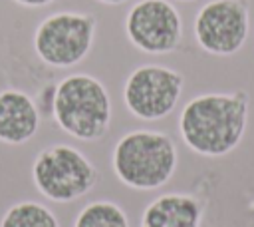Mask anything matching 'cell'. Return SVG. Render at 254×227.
Segmentation results:
<instances>
[{"mask_svg":"<svg viewBox=\"0 0 254 227\" xmlns=\"http://www.w3.org/2000/svg\"><path fill=\"white\" fill-rule=\"evenodd\" d=\"M248 110L250 96L244 90L198 94L181 110V139L202 157H224L242 143Z\"/></svg>","mask_w":254,"mask_h":227,"instance_id":"obj_1","label":"cell"},{"mask_svg":"<svg viewBox=\"0 0 254 227\" xmlns=\"http://www.w3.org/2000/svg\"><path fill=\"white\" fill-rule=\"evenodd\" d=\"M177 163V143L167 131L159 129H131L117 139L111 151L115 177L135 191H155L167 185Z\"/></svg>","mask_w":254,"mask_h":227,"instance_id":"obj_2","label":"cell"},{"mask_svg":"<svg viewBox=\"0 0 254 227\" xmlns=\"http://www.w3.org/2000/svg\"><path fill=\"white\" fill-rule=\"evenodd\" d=\"M50 115L67 135L79 141H97L111 125L113 106L103 82L79 72L54 84Z\"/></svg>","mask_w":254,"mask_h":227,"instance_id":"obj_3","label":"cell"},{"mask_svg":"<svg viewBox=\"0 0 254 227\" xmlns=\"http://www.w3.org/2000/svg\"><path fill=\"white\" fill-rule=\"evenodd\" d=\"M30 173L38 193L54 203H71L87 195L99 181V171L89 157L67 143L40 149Z\"/></svg>","mask_w":254,"mask_h":227,"instance_id":"obj_4","label":"cell"},{"mask_svg":"<svg viewBox=\"0 0 254 227\" xmlns=\"http://www.w3.org/2000/svg\"><path fill=\"white\" fill-rule=\"evenodd\" d=\"M97 34V18L87 12L62 10L46 16L34 30L36 56L50 68H73L83 62Z\"/></svg>","mask_w":254,"mask_h":227,"instance_id":"obj_5","label":"cell"},{"mask_svg":"<svg viewBox=\"0 0 254 227\" xmlns=\"http://www.w3.org/2000/svg\"><path fill=\"white\" fill-rule=\"evenodd\" d=\"M185 78L163 64H141L129 72L123 84L127 112L143 121H159L171 115L183 96Z\"/></svg>","mask_w":254,"mask_h":227,"instance_id":"obj_6","label":"cell"},{"mask_svg":"<svg viewBox=\"0 0 254 227\" xmlns=\"http://www.w3.org/2000/svg\"><path fill=\"white\" fill-rule=\"evenodd\" d=\"M192 34L198 48L210 56L238 54L250 34L248 0H208L194 14Z\"/></svg>","mask_w":254,"mask_h":227,"instance_id":"obj_7","label":"cell"},{"mask_svg":"<svg viewBox=\"0 0 254 227\" xmlns=\"http://www.w3.org/2000/svg\"><path fill=\"white\" fill-rule=\"evenodd\" d=\"M125 36L133 48L151 56L175 52L183 42V18L169 0H139L125 14Z\"/></svg>","mask_w":254,"mask_h":227,"instance_id":"obj_8","label":"cell"},{"mask_svg":"<svg viewBox=\"0 0 254 227\" xmlns=\"http://www.w3.org/2000/svg\"><path fill=\"white\" fill-rule=\"evenodd\" d=\"M40 110L36 100L16 88L0 90V143L24 145L40 127Z\"/></svg>","mask_w":254,"mask_h":227,"instance_id":"obj_9","label":"cell"},{"mask_svg":"<svg viewBox=\"0 0 254 227\" xmlns=\"http://www.w3.org/2000/svg\"><path fill=\"white\" fill-rule=\"evenodd\" d=\"M202 215L204 207L196 195L171 191L147 203L139 227H200Z\"/></svg>","mask_w":254,"mask_h":227,"instance_id":"obj_10","label":"cell"},{"mask_svg":"<svg viewBox=\"0 0 254 227\" xmlns=\"http://www.w3.org/2000/svg\"><path fill=\"white\" fill-rule=\"evenodd\" d=\"M0 227H60V221L44 203L24 199L12 203L2 213Z\"/></svg>","mask_w":254,"mask_h":227,"instance_id":"obj_11","label":"cell"},{"mask_svg":"<svg viewBox=\"0 0 254 227\" xmlns=\"http://www.w3.org/2000/svg\"><path fill=\"white\" fill-rule=\"evenodd\" d=\"M73 227H129V217L115 201L97 199L81 207L73 219Z\"/></svg>","mask_w":254,"mask_h":227,"instance_id":"obj_12","label":"cell"},{"mask_svg":"<svg viewBox=\"0 0 254 227\" xmlns=\"http://www.w3.org/2000/svg\"><path fill=\"white\" fill-rule=\"evenodd\" d=\"M12 2H16L22 8H44V6L52 4L54 0H12Z\"/></svg>","mask_w":254,"mask_h":227,"instance_id":"obj_13","label":"cell"},{"mask_svg":"<svg viewBox=\"0 0 254 227\" xmlns=\"http://www.w3.org/2000/svg\"><path fill=\"white\" fill-rule=\"evenodd\" d=\"M97 2H101V4H105V6H119V4H123V2H127V0H97Z\"/></svg>","mask_w":254,"mask_h":227,"instance_id":"obj_14","label":"cell"},{"mask_svg":"<svg viewBox=\"0 0 254 227\" xmlns=\"http://www.w3.org/2000/svg\"><path fill=\"white\" fill-rule=\"evenodd\" d=\"M179 2H194V0H179Z\"/></svg>","mask_w":254,"mask_h":227,"instance_id":"obj_15","label":"cell"}]
</instances>
